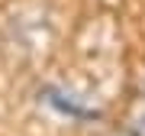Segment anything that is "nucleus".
<instances>
[{
  "mask_svg": "<svg viewBox=\"0 0 145 136\" xmlns=\"http://www.w3.org/2000/svg\"><path fill=\"white\" fill-rule=\"evenodd\" d=\"M42 94H45V100H48L52 107H58V110H61V114H68V117H78V120L100 117V110H93V107H81L71 94H65V91H58V88H45Z\"/></svg>",
  "mask_w": 145,
  "mask_h": 136,
  "instance_id": "f257e3e1",
  "label": "nucleus"
},
{
  "mask_svg": "<svg viewBox=\"0 0 145 136\" xmlns=\"http://www.w3.org/2000/svg\"><path fill=\"white\" fill-rule=\"evenodd\" d=\"M129 133L132 136H145V100H139L129 117Z\"/></svg>",
  "mask_w": 145,
  "mask_h": 136,
  "instance_id": "f03ea898",
  "label": "nucleus"
},
{
  "mask_svg": "<svg viewBox=\"0 0 145 136\" xmlns=\"http://www.w3.org/2000/svg\"><path fill=\"white\" fill-rule=\"evenodd\" d=\"M113 136H132V133H129V130H123V133H113Z\"/></svg>",
  "mask_w": 145,
  "mask_h": 136,
  "instance_id": "7ed1b4c3",
  "label": "nucleus"
}]
</instances>
